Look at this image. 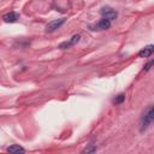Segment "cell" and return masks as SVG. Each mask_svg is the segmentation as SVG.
Wrapping results in <instances>:
<instances>
[{
  "label": "cell",
  "mask_w": 154,
  "mask_h": 154,
  "mask_svg": "<svg viewBox=\"0 0 154 154\" xmlns=\"http://www.w3.org/2000/svg\"><path fill=\"white\" fill-rule=\"evenodd\" d=\"M153 119H154V108H153V105H149L144 109V112L140 119V131L144 132L152 125Z\"/></svg>",
  "instance_id": "1"
},
{
  "label": "cell",
  "mask_w": 154,
  "mask_h": 154,
  "mask_svg": "<svg viewBox=\"0 0 154 154\" xmlns=\"http://www.w3.org/2000/svg\"><path fill=\"white\" fill-rule=\"evenodd\" d=\"M111 25H112V22H111L109 19L102 17L97 23L90 24L88 28H89L91 31H103V30H108V29L111 28Z\"/></svg>",
  "instance_id": "2"
},
{
  "label": "cell",
  "mask_w": 154,
  "mask_h": 154,
  "mask_svg": "<svg viewBox=\"0 0 154 154\" xmlns=\"http://www.w3.org/2000/svg\"><path fill=\"white\" fill-rule=\"evenodd\" d=\"M124 100H125V94L124 93H120V94H118L117 96L113 97L112 102H113V105H120V103L124 102Z\"/></svg>",
  "instance_id": "9"
},
{
  "label": "cell",
  "mask_w": 154,
  "mask_h": 154,
  "mask_svg": "<svg viewBox=\"0 0 154 154\" xmlns=\"http://www.w3.org/2000/svg\"><path fill=\"white\" fill-rule=\"evenodd\" d=\"M152 65H153V60H150V61H148L147 64H146V66H144V72H147V71H149L150 70V67H152Z\"/></svg>",
  "instance_id": "11"
},
{
  "label": "cell",
  "mask_w": 154,
  "mask_h": 154,
  "mask_svg": "<svg viewBox=\"0 0 154 154\" xmlns=\"http://www.w3.org/2000/svg\"><path fill=\"white\" fill-rule=\"evenodd\" d=\"M94 152H96V146H93V144H90V147L83 149V153H94Z\"/></svg>",
  "instance_id": "10"
},
{
  "label": "cell",
  "mask_w": 154,
  "mask_h": 154,
  "mask_svg": "<svg viewBox=\"0 0 154 154\" xmlns=\"http://www.w3.org/2000/svg\"><path fill=\"white\" fill-rule=\"evenodd\" d=\"M79 40H81V34H76V35H73L69 41H64V42H61V43L59 45V48H60V49H67V48L75 46Z\"/></svg>",
  "instance_id": "5"
},
{
  "label": "cell",
  "mask_w": 154,
  "mask_h": 154,
  "mask_svg": "<svg viewBox=\"0 0 154 154\" xmlns=\"http://www.w3.org/2000/svg\"><path fill=\"white\" fill-rule=\"evenodd\" d=\"M18 19H19V14L14 11L7 12L2 16V20L6 23H16V22H18Z\"/></svg>",
  "instance_id": "6"
},
{
  "label": "cell",
  "mask_w": 154,
  "mask_h": 154,
  "mask_svg": "<svg viewBox=\"0 0 154 154\" xmlns=\"http://www.w3.org/2000/svg\"><path fill=\"white\" fill-rule=\"evenodd\" d=\"M153 52H154V46L153 45H148V46H146L144 48H142L138 52V57L140 58H148V57H150L153 54Z\"/></svg>",
  "instance_id": "7"
},
{
  "label": "cell",
  "mask_w": 154,
  "mask_h": 154,
  "mask_svg": "<svg viewBox=\"0 0 154 154\" xmlns=\"http://www.w3.org/2000/svg\"><path fill=\"white\" fill-rule=\"evenodd\" d=\"M64 23H65V18L54 19V20H52V22H49V23L47 24L46 31H47V32H53V31H55L57 29H59Z\"/></svg>",
  "instance_id": "4"
},
{
  "label": "cell",
  "mask_w": 154,
  "mask_h": 154,
  "mask_svg": "<svg viewBox=\"0 0 154 154\" xmlns=\"http://www.w3.org/2000/svg\"><path fill=\"white\" fill-rule=\"evenodd\" d=\"M7 153H25V149L18 144H12L6 149Z\"/></svg>",
  "instance_id": "8"
},
{
  "label": "cell",
  "mask_w": 154,
  "mask_h": 154,
  "mask_svg": "<svg viewBox=\"0 0 154 154\" xmlns=\"http://www.w3.org/2000/svg\"><path fill=\"white\" fill-rule=\"evenodd\" d=\"M100 13H101V16H102L103 18H107V19H109L111 22L114 20V19H117V17H118V12H117L114 8L109 7V6L102 7V8L100 10Z\"/></svg>",
  "instance_id": "3"
}]
</instances>
